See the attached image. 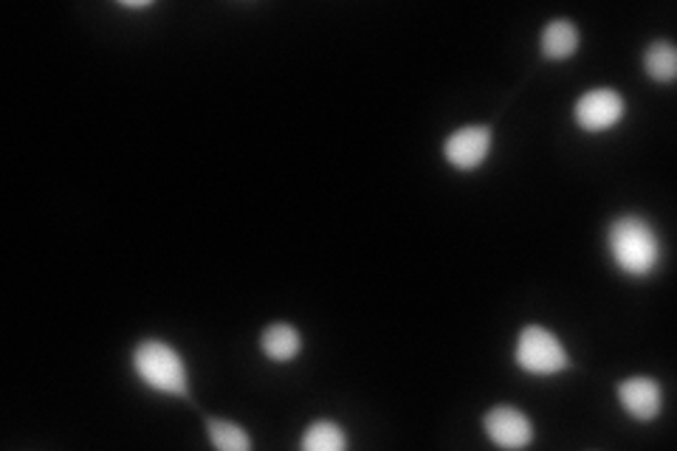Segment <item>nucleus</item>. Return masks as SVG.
<instances>
[{
  "mask_svg": "<svg viewBox=\"0 0 677 451\" xmlns=\"http://www.w3.org/2000/svg\"><path fill=\"white\" fill-rule=\"evenodd\" d=\"M348 445L345 432L330 421H317L308 427L302 434V449L305 451H342Z\"/></svg>",
  "mask_w": 677,
  "mask_h": 451,
  "instance_id": "11",
  "label": "nucleus"
},
{
  "mask_svg": "<svg viewBox=\"0 0 677 451\" xmlns=\"http://www.w3.org/2000/svg\"><path fill=\"white\" fill-rule=\"evenodd\" d=\"M646 74L655 82H671L677 74V51L671 43H653L646 51Z\"/></svg>",
  "mask_w": 677,
  "mask_h": 451,
  "instance_id": "12",
  "label": "nucleus"
},
{
  "mask_svg": "<svg viewBox=\"0 0 677 451\" xmlns=\"http://www.w3.org/2000/svg\"><path fill=\"white\" fill-rule=\"evenodd\" d=\"M206 432H209V440L215 449L220 451H249L252 449V438L243 432L237 423L232 421H220V418H212L206 423Z\"/></svg>",
  "mask_w": 677,
  "mask_h": 451,
  "instance_id": "10",
  "label": "nucleus"
},
{
  "mask_svg": "<svg viewBox=\"0 0 677 451\" xmlns=\"http://www.w3.org/2000/svg\"><path fill=\"white\" fill-rule=\"evenodd\" d=\"M578 49V29L571 20H551L542 31V54L547 60H567Z\"/></svg>",
  "mask_w": 677,
  "mask_h": 451,
  "instance_id": "8",
  "label": "nucleus"
},
{
  "mask_svg": "<svg viewBox=\"0 0 677 451\" xmlns=\"http://www.w3.org/2000/svg\"><path fill=\"white\" fill-rule=\"evenodd\" d=\"M299 347H302V341H299L297 328H291V325H271V328H266V334H263V352H266L271 361H291L297 359Z\"/></svg>",
  "mask_w": 677,
  "mask_h": 451,
  "instance_id": "9",
  "label": "nucleus"
},
{
  "mask_svg": "<svg viewBox=\"0 0 677 451\" xmlns=\"http://www.w3.org/2000/svg\"><path fill=\"white\" fill-rule=\"evenodd\" d=\"M133 367L147 387L170 396H187V367L164 341H142L133 352Z\"/></svg>",
  "mask_w": 677,
  "mask_h": 451,
  "instance_id": "2",
  "label": "nucleus"
},
{
  "mask_svg": "<svg viewBox=\"0 0 677 451\" xmlns=\"http://www.w3.org/2000/svg\"><path fill=\"white\" fill-rule=\"evenodd\" d=\"M624 116V100L613 88H596L587 91L576 102V122L582 131L602 133L609 131L618 119Z\"/></svg>",
  "mask_w": 677,
  "mask_h": 451,
  "instance_id": "4",
  "label": "nucleus"
},
{
  "mask_svg": "<svg viewBox=\"0 0 677 451\" xmlns=\"http://www.w3.org/2000/svg\"><path fill=\"white\" fill-rule=\"evenodd\" d=\"M618 398H622L624 409L638 421H653L660 412V387L653 378H627L618 387Z\"/></svg>",
  "mask_w": 677,
  "mask_h": 451,
  "instance_id": "7",
  "label": "nucleus"
},
{
  "mask_svg": "<svg viewBox=\"0 0 677 451\" xmlns=\"http://www.w3.org/2000/svg\"><path fill=\"white\" fill-rule=\"evenodd\" d=\"M491 150V127L485 124H472V127H460L447 139V158L458 170H474L485 161Z\"/></svg>",
  "mask_w": 677,
  "mask_h": 451,
  "instance_id": "6",
  "label": "nucleus"
},
{
  "mask_svg": "<svg viewBox=\"0 0 677 451\" xmlns=\"http://www.w3.org/2000/svg\"><path fill=\"white\" fill-rule=\"evenodd\" d=\"M516 361L522 370L534 372V376H553L567 367V350L551 330L529 325L516 341Z\"/></svg>",
  "mask_w": 677,
  "mask_h": 451,
  "instance_id": "3",
  "label": "nucleus"
},
{
  "mask_svg": "<svg viewBox=\"0 0 677 451\" xmlns=\"http://www.w3.org/2000/svg\"><path fill=\"white\" fill-rule=\"evenodd\" d=\"M485 432L500 449H525L534 440V429L525 412L514 407H494L485 414Z\"/></svg>",
  "mask_w": 677,
  "mask_h": 451,
  "instance_id": "5",
  "label": "nucleus"
},
{
  "mask_svg": "<svg viewBox=\"0 0 677 451\" xmlns=\"http://www.w3.org/2000/svg\"><path fill=\"white\" fill-rule=\"evenodd\" d=\"M609 252L618 268L627 274H649L658 266V237L655 229L640 217H618L609 226Z\"/></svg>",
  "mask_w": 677,
  "mask_h": 451,
  "instance_id": "1",
  "label": "nucleus"
}]
</instances>
